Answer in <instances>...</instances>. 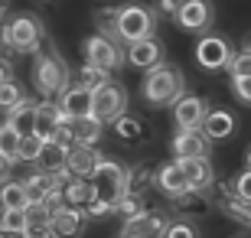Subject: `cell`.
Wrapping results in <instances>:
<instances>
[{"instance_id":"obj_1","label":"cell","mask_w":251,"mask_h":238,"mask_svg":"<svg viewBox=\"0 0 251 238\" xmlns=\"http://www.w3.org/2000/svg\"><path fill=\"white\" fill-rule=\"evenodd\" d=\"M144 101L153 105V108H163V105H173V101L183 95V72L176 65L160 62L153 69H147V79H144Z\"/></svg>"},{"instance_id":"obj_2","label":"cell","mask_w":251,"mask_h":238,"mask_svg":"<svg viewBox=\"0 0 251 238\" xmlns=\"http://www.w3.org/2000/svg\"><path fill=\"white\" fill-rule=\"evenodd\" d=\"M33 79H36L39 92L46 95V98H59V95L69 88V82H72V72H69L65 59L56 53V49H46V53H36Z\"/></svg>"},{"instance_id":"obj_3","label":"cell","mask_w":251,"mask_h":238,"mask_svg":"<svg viewBox=\"0 0 251 238\" xmlns=\"http://www.w3.org/2000/svg\"><path fill=\"white\" fill-rule=\"evenodd\" d=\"M114 36L121 43H137L144 36H153V10L144 3H127L118 10V26Z\"/></svg>"},{"instance_id":"obj_4","label":"cell","mask_w":251,"mask_h":238,"mask_svg":"<svg viewBox=\"0 0 251 238\" xmlns=\"http://www.w3.org/2000/svg\"><path fill=\"white\" fill-rule=\"evenodd\" d=\"M7 43L17 53H36L43 46V23L33 13H17L7 23Z\"/></svg>"},{"instance_id":"obj_5","label":"cell","mask_w":251,"mask_h":238,"mask_svg":"<svg viewBox=\"0 0 251 238\" xmlns=\"http://www.w3.org/2000/svg\"><path fill=\"white\" fill-rule=\"evenodd\" d=\"M124 105H127V92L118 82H101L92 92V114L104 124H111L118 114H124Z\"/></svg>"},{"instance_id":"obj_6","label":"cell","mask_w":251,"mask_h":238,"mask_svg":"<svg viewBox=\"0 0 251 238\" xmlns=\"http://www.w3.org/2000/svg\"><path fill=\"white\" fill-rule=\"evenodd\" d=\"M85 59L92 65H98V69H104V72H114L124 62V49L108 33H95V36L85 39Z\"/></svg>"},{"instance_id":"obj_7","label":"cell","mask_w":251,"mask_h":238,"mask_svg":"<svg viewBox=\"0 0 251 238\" xmlns=\"http://www.w3.org/2000/svg\"><path fill=\"white\" fill-rule=\"evenodd\" d=\"M232 59V46H228V39L225 36H215V33H205L199 43H196V62L215 72V69H225Z\"/></svg>"},{"instance_id":"obj_8","label":"cell","mask_w":251,"mask_h":238,"mask_svg":"<svg viewBox=\"0 0 251 238\" xmlns=\"http://www.w3.org/2000/svg\"><path fill=\"white\" fill-rule=\"evenodd\" d=\"M173 20L179 23V29L186 33H202L212 23V3L209 0H179Z\"/></svg>"},{"instance_id":"obj_9","label":"cell","mask_w":251,"mask_h":238,"mask_svg":"<svg viewBox=\"0 0 251 238\" xmlns=\"http://www.w3.org/2000/svg\"><path fill=\"white\" fill-rule=\"evenodd\" d=\"M163 59H167V53H163V43L157 36H144L137 43H127V53H124V62H130L134 69H144V72L160 65Z\"/></svg>"},{"instance_id":"obj_10","label":"cell","mask_w":251,"mask_h":238,"mask_svg":"<svg viewBox=\"0 0 251 238\" xmlns=\"http://www.w3.org/2000/svg\"><path fill=\"white\" fill-rule=\"evenodd\" d=\"M98 160H101V154L95 150V144H78V140H75V144L65 150V170H69L72 176H85V180H92Z\"/></svg>"},{"instance_id":"obj_11","label":"cell","mask_w":251,"mask_h":238,"mask_svg":"<svg viewBox=\"0 0 251 238\" xmlns=\"http://www.w3.org/2000/svg\"><path fill=\"white\" fill-rule=\"evenodd\" d=\"M202 114H205V101L199 95H179L173 101V121H176L179 131H189V128H199L202 124Z\"/></svg>"},{"instance_id":"obj_12","label":"cell","mask_w":251,"mask_h":238,"mask_svg":"<svg viewBox=\"0 0 251 238\" xmlns=\"http://www.w3.org/2000/svg\"><path fill=\"white\" fill-rule=\"evenodd\" d=\"M59 108L69 121H78V118H88L92 114V92L82 88V85H69L62 95H59Z\"/></svg>"},{"instance_id":"obj_13","label":"cell","mask_w":251,"mask_h":238,"mask_svg":"<svg viewBox=\"0 0 251 238\" xmlns=\"http://www.w3.org/2000/svg\"><path fill=\"white\" fill-rule=\"evenodd\" d=\"M199 131L205 134V140H225L235 134V114L232 111H205L202 114V124H199Z\"/></svg>"},{"instance_id":"obj_14","label":"cell","mask_w":251,"mask_h":238,"mask_svg":"<svg viewBox=\"0 0 251 238\" xmlns=\"http://www.w3.org/2000/svg\"><path fill=\"white\" fill-rule=\"evenodd\" d=\"M49 229L52 235H78L85 229V212L75 206H56L49 215Z\"/></svg>"},{"instance_id":"obj_15","label":"cell","mask_w":251,"mask_h":238,"mask_svg":"<svg viewBox=\"0 0 251 238\" xmlns=\"http://www.w3.org/2000/svg\"><path fill=\"white\" fill-rule=\"evenodd\" d=\"M170 147H173V157H176V160H186V157H205V154H209V140H205V134H199V128L179 131Z\"/></svg>"},{"instance_id":"obj_16","label":"cell","mask_w":251,"mask_h":238,"mask_svg":"<svg viewBox=\"0 0 251 238\" xmlns=\"http://www.w3.org/2000/svg\"><path fill=\"white\" fill-rule=\"evenodd\" d=\"M179 166H183V173H186L189 189L205 192L212 186V163H209V157H186V160H179Z\"/></svg>"},{"instance_id":"obj_17","label":"cell","mask_w":251,"mask_h":238,"mask_svg":"<svg viewBox=\"0 0 251 238\" xmlns=\"http://www.w3.org/2000/svg\"><path fill=\"white\" fill-rule=\"evenodd\" d=\"M153 186H160V192H167V196H179V192H186V173H183V166H179V160H170V163H163L153 173Z\"/></svg>"},{"instance_id":"obj_18","label":"cell","mask_w":251,"mask_h":238,"mask_svg":"<svg viewBox=\"0 0 251 238\" xmlns=\"http://www.w3.org/2000/svg\"><path fill=\"white\" fill-rule=\"evenodd\" d=\"M62 108H59L56 101L49 98V101H39L36 105V128H33V134H39L43 140H52V134H56L59 128V121H62Z\"/></svg>"},{"instance_id":"obj_19","label":"cell","mask_w":251,"mask_h":238,"mask_svg":"<svg viewBox=\"0 0 251 238\" xmlns=\"http://www.w3.org/2000/svg\"><path fill=\"white\" fill-rule=\"evenodd\" d=\"M163 229H167V219H163V215L140 212V215H130V219H124L121 235H163Z\"/></svg>"},{"instance_id":"obj_20","label":"cell","mask_w":251,"mask_h":238,"mask_svg":"<svg viewBox=\"0 0 251 238\" xmlns=\"http://www.w3.org/2000/svg\"><path fill=\"white\" fill-rule=\"evenodd\" d=\"M65 150L69 147H62L59 140H43V147H39V157H36V166L43 170V173H62L65 170Z\"/></svg>"},{"instance_id":"obj_21","label":"cell","mask_w":251,"mask_h":238,"mask_svg":"<svg viewBox=\"0 0 251 238\" xmlns=\"http://www.w3.org/2000/svg\"><path fill=\"white\" fill-rule=\"evenodd\" d=\"M7 124H10L13 131H17L20 137L33 134V128H36V101L23 98L13 111H7Z\"/></svg>"},{"instance_id":"obj_22","label":"cell","mask_w":251,"mask_h":238,"mask_svg":"<svg viewBox=\"0 0 251 238\" xmlns=\"http://www.w3.org/2000/svg\"><path fill=\"white\" fill-rule=\"evenodd\" d=\"M92 180H101V183H114V186H124L127 189V166L118 163V160H98V166H95Z\"/></svg>"},{"instance_id":"obj_23","label":"cell","mask_w":251,"mask_h":238,"mask_svg":"<svg viewBox=\"0 0 251 238\" xmlns=\"http://www.w3.org/2000/svg\"><path fill=\"white\" fill-rule=\"evenodd\" d=\"M26 206H29V196L23 180H7L3 189H0V209H26Z\"/></svg>"},{"instance_id":"obj_24","label":"cell","mask_w":251,"mask_h":238,"mask_svg":"<svg viewBox=\"0 0 251 238\" xmlns=\"http://www.w3.org/2000/svg\"><path fill=\"white\" fill-rule=\"evenodd\" d=\"M72 131H75V140H78V144H98L101 134H104V121H98L95 114H88V118L72 121Z\"/></svg>"},{"instance_id":"obj_25","label":"cell","mask_w":251,"mask_h":238,"mask_svg":"<svg viewBox=\"0 0 251 238\" xmlns=\"http://www.w3.org/2000/svg\"><path fill=\"white\" fill-rule=\"evenodd\" d=\"M59 180L52 173H43L39 170L36 176H29V180H23V186H26V196H29V202H46V196H49V189L56 186Z\"/></svg>"},{"instance_id":"obj_26","label":"cell","mask_w":251,"mask_h":238,"mask_svg":"<svg viewBox=\"0 0 251 238\" xmlns=\"http://www.w3.org/2000/svg\"><path fill=\"white\" fill-rule=\"evenodd\" d=\"M114 134H118V140H124V144H134V140L144 137V124H140L137 118H130V114H118V118L111 121Z\"/></svg>"},{"instance_id":"obj_27","label":"cell","mask_w":251,"mask_h":238,"mask_svg":"<svg viewBox=\"0 0 251 238\" xmlns=\"http://www.w3.org/2000/svg\"><path fill=\"white\" fill-rule=\"evenodd\" d=\"M23 98H26V92H23V85H20V82H13V75H10L7 82H0V111H3V114L13 111Z\"/></svg>"},{"instance_id":"obj_28","label":"cell","mask_w":251,"mask_h":238,"mask_svg":"<svg viewBox=\"0 0 251 238\" xmlns=\"http://www.w3.org/2000/svg\"><path fill=\"white\" fill-rule=\"evenodd\" d=\"M101 82H108V72L104 69H98V65L85 62L78 72H75V85H82V88H88V92H95Z\"/></svg>"},{"instance_id":"obj_29","label":"cell","mask_w":251,"mask_h":238,"mask_svg":"<svg viewBox=\"0 0 251 238\" xmlns=\"http://www.w3.org/2000/svg\"><path fill=\"white\" fill-rule=\"evenodd\" d=\"M0 222L7 235H26V209H0Z\"/></svg>"},{"instance_id":"obj_30","label":"cell","mask_w":251,"mask_h":238,"mask_svg":"<svg viewBox=\"0 0 251 238\" xmlns=\"http://www.w3.org/2000/svg\"><path fill=\"white\" fill-rule=\"evenodd\" d=\"M39 147H43V137H39V134H26V137H20L17 160H20V163H36Z\"/></svg>"},{"instance_id":"obj_31","label":"cell","mask_w":251,"mask_h":238,"mask_svg":"<svg viewBox=\"0 0 251 238\" xmlns=\"http://www.w3.org/2000/svg\"><path fill=\"white\" fill-rule=\"evenodd\" d=\"M17 147H20V134L3 121V124H0V150H3L13 163H17Z\"/></svg>"},{"instance_id":"obj_32","label":"cell","mask_w":251,"mask_h":238,"mask_svg":"<svg viewBox=\"0 0 251 238\" xmlns=\"http://www.w3.org/2000/svg\"><path fill=\"white\" fill-rule=\"evenodd\" d=\"M118 10L121 7H98L95 10V26L101 29V33H114V26H118Z\"/></svg>"},{"instance_id":"obj_33","label":"cell","mask_w":251,"mask_h":238,"mask_svg":"<svg viewBox=\"0 0 251 238\" xmlns=\"http://www.w3.org/2000/svg\"><path fill=\"white\" fill-rule=\"evenodd\" d=\"M147 183H153V173L147 166H137V170H127V192H144Z\"/></svg>"},{"instance_id":"obj_34","label":"cell","mask_w":251,"mask_h":238,"mask_svg":"<svg viewBox=\"0 0 251 238\" xmlns=\"http://www.w3.org/2000/svg\"><path fill=\"white\" fill-rule=\"evenodd\" d=\"M228 72H232V79H242V75H251V53H232V59H228V65H225Z\"/></svg>"},{"instance_id":"obj_35","label":"cell","mask_w":251,"mask_h":238,"mask_svg":"<svg viewBox=\"0 0 251 238\" xmlns=\"http://www.w3.org/2000/svg\"><path fill=\"white\" fill-rule=\"evenodd\" d=\"M163 235L167 238H193V235H199V229H196L193 222H167V229H163Z\"/></svg>"},{"instance_id":"obj_36","label":"cell","mask_w":251,"mask_h":238,"mask_svg":"<svg viewBox=\"0 0 251 238\" xmlns=\"http://www.w3.org/2000/svg\"><path fill=\"white\" fill-rule=\"evenodd\" d=\"M228 215H235L242 225H248V229H251V202H245V199L235 196V199L228 202Z\"/></svg>"},{"instance_id":"obj_37","label":"cell","mask_w":251,"mask_h":238,"mask_svg":"<svg viewBox=\"0 0 251 238\" xmlns=\"http://www.w3.org/2000/svg\"><path fill=\"white\" fill-rule=\"evenodd\" d=\"M235 196L245 202H251V170H245V173L235 176Z\"/></svg>"},{"instance_id":"obj_38","label":"cell","mask_w":251,"mask_h":238,"mask_svg":"<svg viewBox=\"0 0 251 238\" xmlns=\"http://www.w3.org/2000/svg\"><path fill=\"white\" fill-rule=\"evenodd\" d=\"M232 92L238 95V101L251 105V75H242V79H232Z\"/></svg>"},{"instance_id":"obj_39","label":"cell","mask_w":251,"mask_h":238,"mask_svg":"<svg viewBox=\"0 0 251 238\" xmlns=\"http://www.w3.org/2000/svg\"><path fill=\"white\" fill-rule=\"evenodd\" d=\"M176 7H179V0H157V3H153V10H157L160 17H173Z\"/></svg>"},{"instance_id":"obj_40","label":"cell","mask_w":251,"mask_h":238,"mask_svg":"<svg viewBox=\"0 0 251 238\" xmlns=\"http://www.w3.org/2000/svg\"><path fill=\"white\" fill-rule=\"evenodd\" d=\"M10 166H13V160L0 150V180H7V176H10Z\"/></svg>"},{"instance_id":"obj_41","label":"cell","mask_w":251,"mask_h":238,"mask_svg":"<svg viewBox=\"0 0 251 238\" xmlns=\"http://www.w3.org/2000/svg\"><path fill=\"white\" fill-rule=\"evenodd\" d=\"M7 79H10V62L0 59V82H7Z\"/></svg>"},{"instance_id":"obj_42","label":"cell","mask_w":251,"mask_h":238,"mask_svg":"<svg viewBox=\"0 0 251 238\" xmlns=\"http://www.w3.org/2000/svg\"><path fill=\"white\" fill-rule=\"evenodd\" d=\"M242 49H245V53H251V33H245V39H242Z\"/></svg>"},{"instance_id":"obj_43","label":"cell","mask_w":251,"mask_h":238,"mask_svg":"<svg viewBox=\"0 0 251 238\" xmlns=\"http://www.w3.org/2000/svg\"><path fill=\"white\" fill-rule=\"evenodd\" d=\"M248 170H251V150H248Z\"/></svg>"},{"instance_id":"obj_44","label":"cell","mask_w":251,"mask_h":238,"mask_svg":"<svg viewBox=\"0 0 251 238\" xmlns=\"http://www.w3.org/2000/svg\"><path fill=\"white\" fill-rule=\"evenodd\" d=\"M39 3H52V0H39Z\"/></svg>"}]
</instances>
